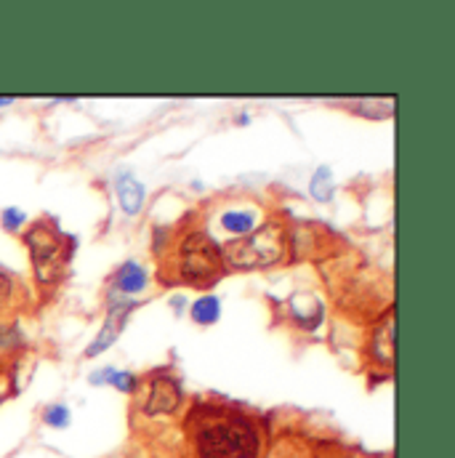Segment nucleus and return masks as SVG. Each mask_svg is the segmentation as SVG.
I'll list each match as a JSON object with an SVG mask.
<instances>
[{
  "label": "nucleus",
  "instance_id": "9",
  "mask_svg": "<svg viewBox=\"0 0 455 458\" xmlns=\"http://www.w3.org/2000/svg\"><path fill=\"white\" fill-rule=\"evenodd\" d=\"M288 310H291V318L301 326V328H317L325 318V307L317 296L312 293H296L291 296L288 301Z\"/></svg>",
  "mask_w": 455,
  "mask_h": 458
},
{
  "label": "nucleus",
  "instance_id": "10",
  "mask_svg": "<svg viewBox=\"0 0 455 458\" xmlns=\"http://www.w3.org/2000/svg\"><path fill=\"white\" fill-rule=\"evenodd\" d=\"M114 190H117L120 208H122L128 216H136V214L144 208L147 192H144V184H141V182H136V176H131V174H120V176H117V182H114Z\"/></svg>",
  "mask_w": 455,
  "mask_h": 458
},
{
  "label": "nucleus",
  "instance_id": "4",
  "mask_svg": "<svg viewBox=\"0 0 455 458\" xmlns=\"http://www.w3.org/2000/svg\"><path fill=\"white\" fill-rule=\"evenodd\" d=\"M24 242L29 248L32 256V269H35V280L40 288H54L64 280L67 275V264L72 259V248L75 242L62 234L56 225L51 222H35L29 232L24 234Z\"/></svg>",
  "mask_w": 455,
  "mask_h": 458
},
{
  "label": "nucleus",
  "instance_id": "13",
  "mask_svg": "<svg viewBox=\"0 0 455 458\" xmlns=\"http://www.w3.org/2000/svg\"><path fill=\"white\" fill-rule=\"evenodd\" d=\"M136 376L128 373V370H117V368H102L97 373H91V384H110V386H117L120 392H133L136 389Z\"/></svg>",
  "mask_w": 455,
  "mask_h": 458
},
{
  "label": "nucleus",
  "instance_id": "14",
  "mask_svg": "<svg viewBox=\"0 0 455 458\" xmlns=\"http://www.w3.org/2000/svg\"><path fill=\"white\" fill-rule=\"evenodd\" d=\"M312 458H370L367 454H362L359 448H349L343 443L336 440H323L312 445Z\"/></svg>",
  "mask_w": 455,
  "mask_h": 458
},
{
  "label": "nucleus",
  "instance_id": "17",
  "mask_svg": "<svg viewBox=\"0 0 455 458\" xmlns=\"http://www.w3.org/2000/svg\"><path fill=\"white\" fill-rule=\"evenodd\" d=\"M43 419H46V424H48V427L64 429V427L70 424V411H67L64 405H51V408H46Z\"/></svg>",
  "mask_w": 455,
  "mask_h": 458
},
{
  "label": "nucleus",
  "instance_id": "7",
  "mask_svg": "<svg viewBox=\"0 0 455 458\" xmlns=\"http://www.w3.org/2000/svg\"><path fill=\"white\" fill-rule=\"evenodd\" d=\"M370 357H373V368H383L386 376L394 365V312H386L370 334Z\"/></svg>",
  "mask_w": 455,
  "mask_h": 458
},
{
  "label": "nucleus",
  "instance_id": "5",
  "mask_svg": "<svg viewBox=\"0 0 455 458\" xmlns=\"http://www.w3.org/2000/svg\"><path fill=\"white\" fill-rule=\"evenodd\" d=\"M133 411L149 421H163L179 413L181 408V384L168 370L149 373L144 381H136Z\"/></svg>",
  "mask_w": 455,
  "mask_h": 458
},
{
  "label": "nucleus",
  "instance_id": "1",
  "mask_svg": "<svg viewBox=\"0 0 455 458\" xmlns=\"http://www.w3.org/2000/svg\"><path fill=\"white\" fill-rule=\"evenodd\" d=\"M181 458H266V424L242 405L195 400L181 419Z\"/></svg>",
  "mask_w": 455,
  "mask_h": 458
},
{
  "label": "nucleus",
  "instance_id": "6",
  "mask_svg": "<svg viewBox=\"0 0 455 458\" xmlns=\"http://www.w3.org/2000/svg\"><path fill=\"white\" fill-rule=\"evenodd\" d=\"M219 229L232 234L234 240H242L248 234H253L256 229L264 225V208L253 200H240V203H229L219 211Z\"/></svg>",
  "mask_w": 455,
  "mask_h": 458
},
{
  "label": "nucleus",
  "instance_id": "15",
  "mask_svg": "<svg viewBox=\"0 0 455 458\" xmlns=\"http://www.w3.org/2000/svg\"><path fill=\"white\" fill-rule=\"evenodd\" d=\"M222 315V304L216 296H203L192 304V320L200 326H214Z\"/></svg>",
  "mask_w": 455,
  "mask_h": 458
},
{
  "label": "nucleus",
  "instance_id": "11",
  "mask_svg": "<svg viewBox=\"0 0 455 458\" xmlns=\"http://www.w3.org/2000/svg\"><path fill=\"white\" fill-rule=\"evenodd\" d=\"M113 285L120 296H136V293H141V291L147 288V272H144L141 264L125 261V264L114 272Z\"/></svg>",
  "mask_w": 455,
  "mask_h": 458
},
{
  "label": "nucleus",
  "instance_id": "2",
  "mask_svg": "<svg viewBox=\"0 0 455 458\" xmlns=\"http://www.w3.org/2000/svg\"><path fill=\"white\" fill-rule=\"evenodd\" d=\"M224 269L222 245L203 227L181 229L160 248V275L165 283L208 288L224 275Z\"/></svg>",
  "mask_w": 455,
  "mask_h": 458
},
{
  "label": "nucleus",
  "instance_id": "16",
  "mask_svg": "<svg viewBox=\"0 0 455 458\" xmlns=\"http://www.w3.org/2000/svg\"><path fill=\"white\" fill-rule=\"evenodd\" d=\"M309 192H312V198L317 203H328L331 200V195H333V176H331L328 168H317V174H315V179L309 184Z\"/></svg>",
  "mask_w": 455,
  "mask_h": 458
},
{
  "label": "nucleus",
  "instance_id": "3",
  "mask_svg": "<svg viewBox=\"0 0 455 458\" xmlns=\"http://www.w3.org/2000/svg\"><path fill=\"white\" fill-rule=\"evenodd\" d=\"M293 232L282 222L272 219L242 240H229L222 245V259L227 269H264L282 264L291 253Z\"/></svg>",
  "mask_w": 455,
  "mask_h": 458
},
{
  "label": "nucleus",
  "instance_id": "12",
  "mask_svg": "<svg viewBox=\"0 0 455 458\" xmlns=\"http://www.w3.org/2000/svg\"><path fill=\"white\" fill-rule=\"evenodd\" d=\"M19 307H21V288H19L16 277L0 272V331L11 328L8 320H13Z\"/></svg>",
  "mask_w": 455,
  "mask_h": 458
},
{
  "label": "nucleus",
  "instance_id": "20",
  "mask_svg": "<svg viewBox=\"0 0 455 458\" xmlns=\"http://www.w3.org/2000/svg\"><path fill=\"white\" fill-rule=\"evenodd\" d=\"M5 105H11V99H0V107H5Z\"/></svg>",
  "mask_w": 455,
  "mask_h": 458
},
{
  "label": "nucleus",
  "instance_id": "8",
  "mask_svg": "<svg viewBox=\"0 0 455 458\" xmlns=\"http://www.w3.org/2000/svg\"><path fill=\"white\" fill-rule=\"evenodd\" d=\"M136 307V301H131V299H113L110 301V312H107V323H105V328H102V334L97 336V342L88 346V357H97V354H102L110 344H114L117 339V334L122 331V323H125V318H128V312Z\"/></svg>",
  "mask_w": 455,
  "mask_h": 458
},
{
  "label": "nucleus",
  "instance_id": "19",
  "mask_svg": "<svg viewBox=\"0 0 455 458\" xmlns=\"http://www.w3.org/2000/svg\"><path fill=\"white\" fill-rule=\"evenodd\" d=\"M24 222H27V216H24L19 208H5V211H3V227L8 229V232H16Z\"/></svg>",
  "mask_w": 455,
  "mask_h": 458
},
{
  "label": "nucleus",
  "instance_id": "18",
  "mask_svg": "<svg viewBox=\"0 0 455 458\" xmlns=\"http://www.w3.org/2000/svg\"><path fill=\"white\" fill-rule=\"evenodd\" d=\"M269 458H312V448H309V451H301V448L291 440L288 445L282 443L280 448H274Z\"/></svg>",
  "mask_w": 455,
  "mask_h": 458
}]
</instances>
